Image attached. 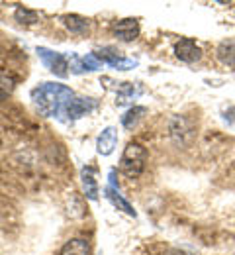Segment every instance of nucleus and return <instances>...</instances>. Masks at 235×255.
I'll use <instances>...</instances> for the list:
<instances>
[{
    "label": "nucleus",
    "instance_id": "nucleus-7",
    "mask_svg": "<svg viewBox=\"0 0 235 255\" xmlns=\"http://www.w3.org/2000/svg\"><path fill=\"white\" fill-rule=\"evenodd\" d=\"M174 55L176 59H180L182 63H194L202 57V49L198 43L190 37H182L174 43Z\"/></svg>",
    "mask_w": 235,
    "mask_h": 255
},
{
    "label": "nucleus",
    "instance_id": "nucleus-16",
    "mask_svg": "<svg viewBox=\"0 0 235 255\" xmlns=\"http://www.w3.org/2000/svg\"><path fill=\"white\" fill-rule=\"evenodd\" d=\"M145 114H147V108H145V106H134V108H130V110L122 116V126L126 128V129H132Z\"/></svg>",
    "mask_w": 235,
    "mask_h": 255
},
{
    "label": "nucleus",
    "instance_id": "nucleus-20",
    "mask_svg": "<svg viewBox=\"0 0 235 255\" xmlns=\"http://www.w3.org/2000/svg\"><path fill=\"white\" fill-rule=\"evenodd\" d=\"M82 61H84L86 71H96V69H100L102 67V61L94 55V53H88L86 57H82Z\"/></svg>",
    "mask_w": 235,
    "mask_h": 255
},
{
    "label": "nucleus",
    "instance_id": "nucleus-17",
    "mask_svg": "<svg viewBox=\"0 0 235 255\" xmlns=\"http://www.w3.org/2000/svg\"><path fill=\"white\" fill-rule=\"evenodd\" d=\"M14 18H16V22L26 24V26H34V24H37V22H39V14H37L35 10L24 8V6H18V8H16Z\"/></svg>",
    "mask_w": 235,
    "mask_h": 255
},
{
    "label": "nucleus",
    "instance_id": "nucleus-21",
    "mask_svg": "<svg viewBox=\"0 0 235 255\" xmlns=\"http://www.w3.org/2000/svg\"><path fill=\"white\" fill-rule=\"evenodd\" d=\"M165 255H194V254H188V252H184V250H176V248H174V250H168Z\"/></svg>",
    "mask_w": 235,
    "mask_h": 255
},
{
    "label": "nucleus",
    "instance_id": "nucleus-2",
    "mask_svg": "<svg viewBox=\"0 0 235 255\" xmlns=\"http://www.w3.org/2000/svg\"><path fill=\"white\" fill-rule=\"evenodd\" d=\"M145 159H147L145 147L137 141H130L122 153L120 169L128 179H137L145 169Z\"/></svg>",
    "mask_w": 235,
    "mask_h": 255
},
{
    "label": "nucleus",
    "instance_id": "nucleus-12",
    "mask_svg": "<svg viewBox=\"0 0 235 255\" xmlns=\"http://www.w3.org/2000/svg\"><path fill=\"white\" fill-rule=\"evenodd\" d=\"M61 22H63V26L71 33L82 35V33H86L90 30V22L86 18H82V16H77V14H65V16H61Z\"/></svg>",
    "mask_w": 235,
    "mask_h": 255
},
{
    "label": "nucleus",
    "instance_id": "nucleus-14",
    "mask_svg": "<svg viewBox=\"0 0 235 255\" xmlns=\"http://www.w3.org/2000/svg\"><path fill=\"white\" fill-rule=\"evenodd\" d=\"M104 194H106V198H108V200H110L118 210H124L128 216H134V218L137 216V214H135V210H134V206H132V204H130V202H128V200L118 192V189H114V187H110V185H108V187L104 189Z\"/></svg>",
    "mask_w": 235,
    "mask_h": 255
},
{
    "label": "nucleus",
    "instance_id": "nucleus-9",
    "mask_svg": "<svg viewBox=\"0 0 235 255\" xmlns=\"http://www.w3.org/2000/svg\"><path fill=\"white\" fill-rule=\"evenodd\" d=\"M116 145H118V129L114 126L104 128L100 131V135H98V139H96V151H98V155H102V157L112 155L114 149H116Z\"/></svg>",
    "mask_w": 235,
    "mask_h": 255
},
{
    "label": "nucleus",
    "instance_id": "nucleus-13",
    "mask_svg": "<svg viewBox=\"0 0 235 255\" xmlns=\"http://www.w3.org/2000/svg\"><path fill=\"white\" fill-rule=\"evenodd\" d=\"M59 255H90V244L84 238H73L65 242Z\"/></svg>",
    "mask_w": 235,
    "mask_h": 255
},
{
    "label": "nucleus",
    "instance_id": "nucleus-19",
    "mask_svg": "<svg viewBox=\"0 0 235 255\" xmlns=\"http://www.w3.org/2000/svg\"><path fill=\"white\" fill-rule=\"evenodd\" d=\"M67 63H69V69H71V73H75V75H80V73H84V71H86V67H84V61H82V57H78V55H75V53H71V55H69Z\"/></svg>",
    "mask_w": 235,
    "mask_h": 255
},
{
    "label": "nucleus",
    "instance_id": "nucleus-6",
    "mask_svg": "<svg viewBox=\"0 0 235 255\" xmlns=\"http://www.w3.org/2000/svg\"><path fill=\"white\" fill-rule=\"evenodd\" d=\"M94 55L100 59L102 63L110 65V67H114V69H118V71H128V69H134L135 65H137L135 59H126V57H122L120 51H116L114 47H102V49H96Z\"/></svg>",
    "mask_w": 235,
    "mask_h": 255
},
{
    "label": "nucleus",
    "instance_id": "nucleus-15",
    "mask_svg": "<svg viewBox=\"0 0 235 255\" xmlns=\"http://www.w3.org/2000/svg\"><path fill=\"white\" fill-rule=\"evenodd\" d=\"M218 59L228 67H235V39H226L216 49Z\"/></svg>",
    "mask_w": 235,
    "mask_h": 255
},
{
    "label": "nucleus",
    "instance_id": "nucleus-1",
    "mask_svg": "<svg viewBox=\"0 0 235 255\" xmlns=\"http://www.w3.org/2000/svg\"><path fill=\"white\" fill-rule=\"evenodd\" d=\"M75 98V93L61 83H41L32 91V102L35 110L45 118L63 116L67 104Z\"/></svg>",
    "mask_w": 235,
    "mask_h": 255
},
{
    "label": "nucleus",
    "instance_id": "nucleus-8",
    "mask_svg": "<svg viewBox=\"0 0 235 255\" xmlns=\"http://www.w3.org/2000/svg\"><path fill=\"white\" fill-rule=\"evenodd\" d=\"M112 33L122 39V41H134L139 35V22L135 18H126V20H118L112 24Z\"/></svg>",
    "mask_w": 235,
    "mask_h": 255
},
{
    "label": "nucleus",
    "instance_id": "nucleus-11",
    "mask_svg": "<svg viewBox=\"0 0 235 255\" xmlns=\"http://www.w3.org/2000/svg\"><path fill=\"white\" fill-rule=\"evenodd\" d=\"M139 95H141V87L137 83H118L116 87V102L120 106L135 100Z\"/></svg>",
    "mask_w": 235,
    "mask_h": 255
},
{
    "label": "nucleus",
    "instance_id": "nucleus-3",
    "mask_svg": "<svg viewBox=\"0 0 235 255\" xmlns=\"http://www.w3.org/2000/svg\"><path fill=\"white\" fill-rule=\"evenodd\" d=\"M168 131H170V139L180 145V147H188L194 137H196V126L190 118L182 116V114H176L172 116L170 124H168Z\"/></svg>",
    "mask_w": 235,
    "mask_h": 255
},
{
    "label": "nucleus",
    "instance_id": "nucleus-10",
    "mask_svg": "<svg viewBox=\"0 0 235 255\" xmlns=\"http://www.w3.org/2000/svg\"><path fill=\"white\" fill-rule=\"evenodd\" d=\"M80 183H82V191L88 200H98V183L94 177V167L86 165L80 169Z\"/></svg>",
    "mask_w": 235,
    "mask_h": 255
},
{
    "label": "nucleus",
    "instance_id": "nucleus-18",
    "mask_svg": "<svg viewBox=\"0 0 235 255\" xmlns=\"http://www.w3.org/2000/svg\"><path fill=\"white\" fill-rule=\"evenodd\" d=\"M16 89V79L8 73H0V102L6 100Z\"/></svg>",
    "mask_w": 235,
    "mask_h": 255
},
{
    "label": "nucleus",
    "instance_id": "nucleus-5",
    "mask_svg": "<svg viewBox=\"0 0 235 255\" xmlns=\"http://www.w3.org/2000/svg\"><path fill=\"white\" fill-rule=\"evenodd\" d=\"M96 106H98V102H96L94 98L75 96V98L67 104V108H65L63 116H67L69 122H75V120H78V118H82V116H86V114L94 112V108H96Z\"/></svg>",
    "mask_w": 235,
    "mask_h": 255
},
{
    "label": "nucleus",
    "instance_id": "nucleus-4",
    "mask_svg": "<svg viewBox=\"0 0 235 255\" xmlns=\"http://www.w3.org/2000/svg\"><path fill=\"white\" fill-rule=\"evenodd\" d=\"M37 55L41 59V63L45 65L53 75L57 77H67L69 75V63H67V57L63 53H57V51H51L47 47H37Z\"/></svg>",
    "mask_w": 235,
    "mask_h": 255
}]
</instances>
